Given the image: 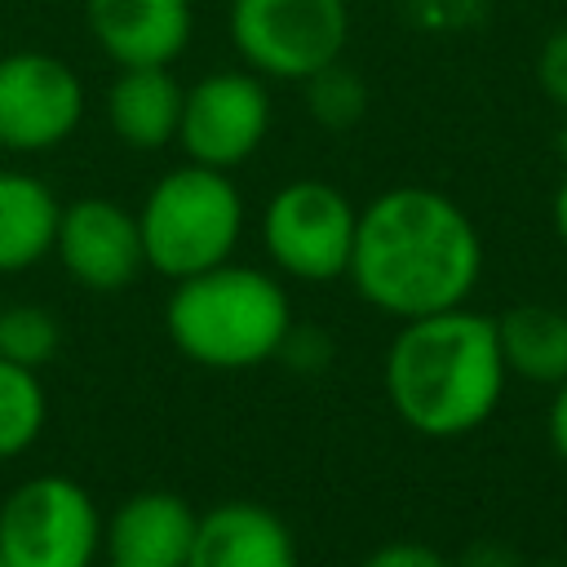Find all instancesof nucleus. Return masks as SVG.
Listing matches in <instances>:
<instances>
[{"mask_svg": "<svg viewBox=\"0 0 567 567\" xmlns=\"http://www.w3.org/2000/svg\"><path fill=\"white\" fill-rule=\"evenodd\" d=\"M62 346V323L49 306L35 301H13L0 310V354L22 363V368H44Z\"/></svg>", "mask_w": 567, "mask_h": 567, "instance_id": "obj_19", "label": "nucleus"}, {"mask_svg": "<svg viewBox=\"0 0 567 567\" xmlns=\"http://www.w3.org/2000/svg\"><path fill=\"white\" fill-rule=\"evenodd\" d=\"M483 275V235L470 213L434 186H390L359 208L346 279L390 315L421 319L465 306Z\"/></svg>", "mask_w": 567, "mask_h": 567, "instance_id": "obj_1", "label": "nucleus"}, {"mask_svg": "<svg viewBox=\"0 0 567 567\" xmlns=\"http://www.w3.org/2000/svg\"><path fill=\"white\" fill-rule=\"evenodd\" d=\"M89 111L80 71L49 49L0 53V151L44 155L58 151Z\"/></svg>", "mask_w": 567, "mask_h": 567, "instance_id": "obj_9", "label": "nucleus"}, {"mask_svg": "<svg viewBox=\"0 0 567 567\" xmlns=\"http://www.w3.org/2000/svg\"><path fill=\"white\" fill-rule=\"evenodd\" d=\"M359 567H452V558H443L439 549H430L421 540H390V545L372 549Z\"/></svg>", "mask_w": 567, "mask_h": 567, "instance_id": "obj_22", "label": "nucleus"}, {"mask_svg": "<svg viewBox=\"0 0 567 567\" xmlns=\"http://www.w3.org/2000/svg\"><path fill=\"white\" fill-rule=\"evenodd\" d=\"M275 359H284V363L297 368V372H319V368L332 363V341H328V332H319V328H297V323H292Z\"/></svg>", "mask_w": 567, "mask_h": 567, "instance_id": "obj_21", "label": "nucleus"}, {"mask_svg": "<svg viewBox=\"0 0 567 567\" xmlns=\"http://www.w3.org/2000/svg\"><path fill=\"white\" fill-rule=\"evenodd\" d=\"M102 554V514L89 487L66 474L22 478L0 501L4 567H93Z\"/></svg>", "mask_w": 567, "mask_h": 567, "instance_id": "obj_7", "label": "nucleus"}, {"mask_svg": "<svg viewBox=\"0 0 567 567\" xmlns=\"http://www.w3.org/2000/svg\"><path fill=\"white\" fill-rule=\"evenodd\" d=\"M359 208L323 177L284 182L261 208V248L284 279L332 284L350 270Z\"/></svg>", "mask_w": 567, "mask_h": 567, "instance_id": "obj_6", "label": "nucleus"}, {"mask_svg": "<svg viewBox=\"0 0 567 567\" xmlns=\"http://www.w3.org/2000/svg\"><path fill=\"white\" fill-rule=\"evenodd\" d=\"M84 27L115 66H173L195 40L190 0H84Z\"/></svg>", "mask_w": 567, "mask_h": 567, "instance_id": "obj_11", "label": "nucleus"}, {"mask_svg": "<svg viewBox=\"0 0 567 567\" xmlns=\"http://www.w3.org/2000/svg\"><path fill=\"white\" fill-rule=\"evenodd\" d=\"M53 257L80 288L124 292L146 266L137 213L106 195H80L71 204H62Z\"/></svg>", "mask_w": 567, "mask_h": 567, "instance_id": "obj_10", "label": "nucleus"}, {"mask_svg": "<svg viewBox=\"0 0 567 567\" xmlns=\"http://www.w3.org/2000/svg\"><path fill=\"white\" fill-rule=\"evenodd\" d=\"M385 399L394 416L425 439H461L501 408L509 368L496 341V315L452 306L403 319L385 350Z\"/></svg>", "mask_w": 567, "mask_h": 567, "instance_id": "obj_2", "label": "nucleus"}, {"mask_svg": "<svg viewBox=\"0 0 567 567\" xmlns=\"http://www.w3.org/2000/svg\"><path fill=\"white\" fill-rule=\"evenodd\" d=\"M226 40L235 58L261 80L301 84L350 44L346 0H230Z\"/></svg>", "mask_w": 567, "mask_h": 567, "instance_id": "obj_5", "label": "nucleus"}, {"mask_svg": "<svg viewBox=\"0 0 567 567\" xmlns=\"http://www.w3.org/2000/svg\"><path fill=\"white\" fill-rule=\"evenodd\" d=\"M195 518L199 514L177 492H133L102 527L106 567H186Z\"/></svg>", "mask_w": 567, "mask_h": 567, "instance_id": "obj_12", "label": "nucleus"}, {"mask_svg": "<svg viewBox=\"0 0 567 567\" xmlns=\"http://www.w3.org/2000/svg\"><path fill=\"white\" fill-rule=\"evenodd\" d=\"M532 567H563V563H532Z\"/></svg>", "mask_w": 567, "mask_h": 567, "instance_id": "obj_27", "label": "nucleus"}, {"mask_svg": "<svg viewBox=\"0 0 567 567\" xmlns=\"http://www.w3.org/2000/svg\"><path fill=\"white\" fill-rule=\"evenodd\" d=\"M0 567H4V558H0Z\"/></svg>", "mask_w": 567, "mask_h": 567, "instance_id": "obj_28", "label": "nucleus"}, {"mask_svg": "<svg viewBox=\"0 0 567 567\" xmlns=\"http://www.w3.org/2000/svg\"><path fill=\"white\" fill-rule=\"evenodd\" d=\"M62 199L27 168H0V275H22L53 257Z\"/></svg>", "mask_w": 567, "mask_h": 567, "instance_id": "obj_15", "label": "nucleus"}, {"mask_svg": "<svg viewBox=\"0 0 567 567\" xmlns=\"http://www.w3.org/2000/svg\"><path fill=\"white\" fill-rule=\"evenodd\" d=\"M270 120H275L270 80H261L244 62L217 66L186 84L177 146L195 164L235 173L239 164H248L261 151Z\"/></svg>", "mask_w": 567, "mask_h": 567, "instance_id": "obj_8", "label": "nucleus"}, {"mask_svg": "<svg viewBox=\"0 0 567 567\" xmlns=\"http://www.w3.org/2000/svg\"><path fill=\"white\" fill-rule=\"evenodd\" d=\"M186 567H297V540L275 509L221 501L195 518Z\"/></svg>", "mask_w": 567, "mask_h": 567, "instance_id": "obj_13", "label": "nucleus"}, {"mask_svg": "<svg viewBox=\"0 0 567 567\" xmlns=\"http://www.w3.org/2000/svg\"><path fill=\"white\" fill-rule=\"evenodd\" d=\"M186 84L173 66H115L106 89V124L128 151H164L177 142Z\"/></svg>", "mask_w": 567, "mask_h": 567, "instance_id": "obj_14", "label": "nucleus"}, {"mask_svg": "<svg viewBox=\"0 0 567 567\" xmlns=\"http://www.w3.org/2000/svg\"><path fill=\"white\" fill-rule=\"evenodd\" d=\"M44 416H49V403H44L40 372L0 354V461L22 456L40 439Z\"/></svg>", "mask_w": 567, "mask_h": 567, "instance_id": "obj_17", "label": "nucleus"}, {"mask_svg": "<svg viewBox=\"0 0 567 567\" xmlns=\"http://www.w3.org/2000/svg\"><path fill=\"white\" fill-rule=\"evenodd\" d=\"M452 567H527V563L501 540H474V545H465V554Z\"/></svg>", "mask_w": 567, "mask_h": 567, "instance_id": "obj_23", "label": "nucleus"}, {"mask_svg": "<svg viewBox=\"0 0 567 567\" xmlns=\"http://www.w3.org/2000/svg\"><path fill=\"white\" fill-rule=\"evenodd\" d=\"M554 146H558V159H563V168H567V115H563V124H558V137H554Z\"/></svg>", "mask_w": 567, "mask_h": 567, "instance_id": "obj_26", "label": "nucleus"}, {"mask_svg": "<svg viewBox=\"0 0 567 567\" xmlns=\"http://www.w3.org/2000/svg\"><path fill=\"white\" fill-rule=\"evenodd\" d=\"M496 341L505 354L509 377L532 385H563L567 381V310L549 301H518L496 315Z\"/></svg>", "mask_w": 567, "mask_h": 567, "instance_id": "obj_16", "label": "nucleus"}, {"mask_svg": "<svg viewBox=\"0 0 567 567\" xmlns=\"http://www.w3.org/2000/svg\"><path fill=\"white\" fill-rule=\"evenodd\" d=\"M549 221H554L558 244L567 248V173H563V182H558V190H554V199H549Z\"/></svg>", "mask_w": 567, "mask_h": 567, "instance_id": "obj_25", "label": "nucleus"}, {"mask_svg": "<svg viewBox=\"0 0 567 567\" xmlns=\"http://www.w3.org/2000/svg\"><path fill=\"white\" fill-rule=\"evenodd\" d=\"M0 310H4V301H0Z\"/></svg>", "mask_w": 567, "mask_h": 567, "instance_id": "obj_29", "label": "nucleus"}, {"mask_svg": "<svg viewBox=\"0 0 567 567\" xmlns=\"http://www.w3.org/2000/svg\"><path fill=\"white\" fill-rule=\"evenodd\" d=\"M545 430H549V447L558 452V461H567V381H563V385H554Z\"/></svg>", "mask_w": 567, "mask_h": 567, "instance_id": "obj_24", "label": "nucleus"}, {"mask_svg": "<svg viewBox=\"0 0 567 567\" xmlns=\"http://www.w3.org/2000/svg\"><path fill=\"white\" fill-rule=\"evenodd\" d=\"M244 195L230 173L208 164H173L151 182L137 208L146 266L164 279H186L235 257L244 239Z\"/></svg>", "mask_w": 567, "mask_h": 567, "instance_id": "obj_4", "label": "nucleus"}, {"mask_svg": "<svg viewBox=\"0 0 567 567\" xmlns=\"http://www.w3.org/2000/svg\"><path fill=\"white\" fill-rule=\"evenodd\" d=\"M164 328L177 354L213 372H244L279 354L292 328V301L279 275L221 261L186 275L164 301Z\"/></svg>", "mask_w": 567, "mask_h": 567, "instance_id": "obj_3", "label": "nucleus"}, {"mask_svg": "<svg viewBox=\"0 0 567 567\" xmlns=\"http://www.w3.org/2000/svg\"><path fill=\"white\" fill-rule=\"evenodd\" d=\"M536 84L567 115V27L549 31L545 44L536 49Z\"/></svg>", "mask_w": 567, "mask_h": 567, "instance_id": "obj_20", "label": "nucleus"}, {"mask_svg": "<svg viewBox=\"0 0 567 567\" xmlns=\"http://www.w3.org/2000/svg\"><path fill=\"white\" fill-rule=\"evenodd\" d=\"M306 115L323 128H354L368 115V84L359 71H350L346 62H328L323 71H315L310 80L297 84Z\"/></svg>", "mask_w": 567, "mask_h": 567, "instance_id": "obj_18", "label": "nucleus"}]
</instances>
